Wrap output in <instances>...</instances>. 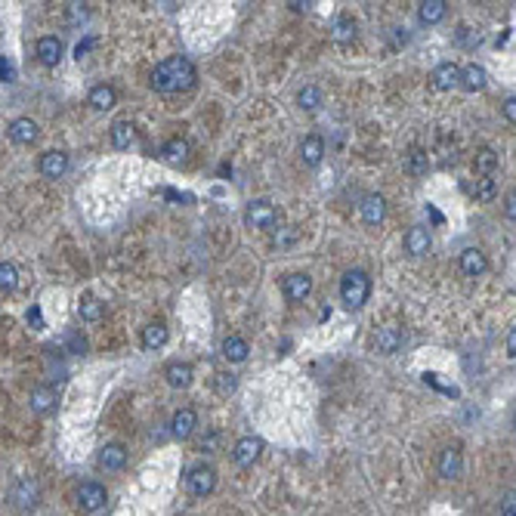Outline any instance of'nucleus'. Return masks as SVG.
Listing matches in <instances>:
<instances>
[{"label":"nucleus","mask_w":516,"mask_h":516,"mask_svg":"<svg viewBox=\"0 0 516 516\" xmlns=\"http://www.w3.org/2000/svg\"><path fill=\"white\" fill-rule=\"evenodd\" d=\"M195 81H198L195 66H192L185 56H167V59H161L152 71V87L158 93L189 90V87H195Z\"/></svg>","instance_id":"obj_1"},{"label":"nucleus","mask_w":516,"mask_h":516,"mask_svg":"<svg viewBox=\"0 0 516 516\" xmlns=\"http://www.w3.org/2000/svg\"><path fill=\"white\" fill-rule=\"evenodd\" d=\"M371 294V278L365 269H349L347 275L340 278V300L349 306V310H359L365 306V300H368Z\"/></svg>","instance_id":"obj_2"},{"label":"nucleus","mask_w":516,"mask_h":516,"mask_svg":"<svg viewBox=\"0 0 516 516\" xmlns=\"http://www.w3.org/2000/svg\"><path fill=\"white\" fill-rule=\"evenodd\" d=\"M185 489H189L195 498H204L217 489V473L213 467H192L189 476H185Z\"/></svg>","instance_id":"obj_3"},{"label":"nucleus","mask_w":516,"mask_h":516,"mask_svg":"<svg viewBox=\"0 0 516 516\" xmlns=\"http://www.w3.org/2000/svg\"><path fill=\"white\" fill-rule=\"evenodd\" d=\"M260 451H263V439H257V436H241L232 448V461L238 464V467H254Z\"/></svg>","instance_id":"obj_4"},{"label":"nucleus","mask_w":516,"mask_h":516,"mask_svg":"<svg viewBox=\"0 0 516 516\" xmlns=\"http://www.w3.org/2000/svg\"><path fill=\"white\" fill-rule=\"evenodd\" d=\"M359 213H362V220L368 226H381L384 220H386V202H384V195H365L362 202H359Z\"/></svg>","instance_id":"obj_5"},{"label":"nucleus","mask_w":516,"mask_h":516,"mask_svg":"<svg viewBox=\"0 0 516 516\" xmlns=\"http://www.w3.org/2000/svg\"><path fill=\"white\" fill-rule=\"evenodd\" d=\"M245 220L254 229H269L272 223H275V207H272L269 202H250L248 204V211H245Z\"/></svg>","instance_id":"obj_6"},{"label":"nucleus","mask_w":516,"mask_h":516,"mask_svg":"<svg viewBox=\"0 0 516 516\" xmlns=\"http://www.w3.org/2000/svg\"><path fill=\"white\" fill-rule=\"evenodd\" d=\"M310 294H312V278L306 272H294V275L284 278V297L294 300V303L306 300Z\"/></svg>","instance_id":"obj_7"},{"label":"nucleus","mask_w":516,"mask_h":516,"mask_svg":"<svg viewBox=\"0 0 516 516\" xmlns=\"http://www.w3.org/2000/svg\"><path fill=\"white\" fill-rule=\"evenodd\" d=\"M430 81H433L436 90H451L461 84V68H457L455 62H439V66L433 68V75H430Z\"/></svg>","instance_id":"obj_8"},{"label":"nucleus","mask_w":516,"mask_h":516,"mask_svg":"<svg viewBox=\"0 0 516 516\" xmlns=\"http://www.w3.org/2000/svg\"><path fill=\"white\" fill-rule=\"evenodd\" d=\"M77 504H81V510H99V507L105 504V489L99 483H84L81 489H77Z\"/></svg>","instance_id":"obj_9"},{"label":"nucleus","mask_w":516,"mask_h":516,"mask_svg":"<svg viewBox=\"0 0 516 516\" xmlns=\"http://www.w3.org/2000/svg\"><path fill=\"white\" fill-rule=\"evenodd\" d=\"M198 427V418L192 408H180V411L170 418V436H176V439H189L192 433H195Z\"/></svg>","instance_id":"obj_10"},{"label":"nucleus","mask_w":516,"mask_h":516,"mask_svg":"<svg viewBox=\"0 0 516 516\" xmlns=\"http://www.w3.org/2000/svg\"><path fill=\"white\" fill-rule=\"evenodd\" d=\"M13 501H16V507H22V510H31V507L38 504V483H34L31 476H22L13 485Z\"/></svg>","instance_id":"obj_11"},{"label":"nucleus","mask_w":516,"mask_h":516,"mask_svg":"<svg viewBox=\"0 0 516 516\" xmlns=\"http://www.w3.org/2000/svg\"><path fill=\"white\" fill-rule=\"evenodd\" d=\"M374 347L381 349L384 356L396 353V349L402 347V328H396V325H384V328H377V334H374Z\"/></svg>","instance_id":"obj_12"},{"label":"nucleus","mask_w":516,"mask_h":516,"mask_svg":"<svg viewBox=\"0 0 516 516\" xmlns=\"http://www.w3.org/2000/svg\"><path fill=\"white\" fill-rule=\"evenodd\" d=\"M66 170H68V155L66 152H44L40 155V174H44L47 180H59Z\"/></svg>","instance_id":"obj_13"},{"label":"nucleus","mask_w":516,"mask_h":516,"mask_svg":"<svg viewBox=\"0 0 516 516\" xmlns=\"http://www.w3.org/2000/svg\"><path fill=\"white\" fill-rule=\"evenodd\" d=\"M38 59L44 62V66H59L62 62V40L53 38V34H47V38L38 40Z\"/></svg>","instance_id":"obj_14"},{"label":"nucleus","mask_w":516,"mask_h":516,"mask_svg":"<svg viewBox=\"0 0 516 516\" xmlns=\"http://www.w3.org/2000/svg\"><path fill=\"white\" fill-rule=\"evenodd\" d=\"M10 139L19 142V146H31V142L38 139V124H34L31 118H16L10 124Z\"/></svg>","instance_id":"obj_15"},{"label":"nucleus","mask_w":516,"mask_h":516,"mask_svg":"<svg viewBox=\"0 0 516 516\" xmlns=\"http://www.w3.org/2000/svg\"><path fill=\"white\" fill-rule=\"evenodd\" d=\"M192 365L189 362H170L167 368H164V377H167L170 386H176V390H185V386L192 384Z\"/></svg>","instance_id":"obj_16"},{"label":"nucleus","mask_w":516,"mask_h":516,"mask_svg":"<svg viewBox=\"0 0 516 516\" xmlns=\"http://www.w3.org/2000/svg\"><path fill=\"white\" fill-rule=\"evenodd\" d=\"M464 470V461H461V451L457 448H446L439 455V476L442 479H457Z\"/></svg>","instance_id":"obj_17"},{"label":"nucleus","mask_w":516,"mask_h":516,"mask_svg":"<svg viewBox=\"0 0 516 516\" xmlns=\"http://www.w3.org/2000/svg\"><path fill=\"white\" fill-rule=\"evenodd\" d=\"M405 248H408V254H411V257H424L430 250V232L424 226H411V229H408V235H405Z\"/></svg>","instance_id":"obj_18"},{"label":"nucleus","mask_w":516,"mask_h":516,"mask_svg":"<svg viewBox=\"0 0 516 516\" xmlns=\"http://www.w3.org/2000/svg\"><path fill=\"white\" fill-rule=\"evenodd\" d=\"M124 464H127V451L121 446H103V448H99V467H103V470L114 473V470L124 467Z\"/></svg>","instance_id":"obj_19"},{"label":"nucleus","mask_w":516,"mask_h":516,"mask_svg":"<svg viewBox=\"0 0 516 516\" xmlns=\"http://www.w3.org/2000/svg\"><path fill=\"white\" fill-rule=\"evenodd\" d=\"M331 40H334V44H340V47L353 44V40H356V22H353V19H349V16H337L334 25H331Z\"/></svg>","instance_id":"obj_20"},{"label":"nucleus","mask_w":516,"mask_h":516,"mask_svg":"<svg viewBox=\"0 0 516 516\" xmlns=\"http://www.w3.org/2000/svg\"><path fill=\"white\" fill-rule=\"evenodd\" d=\"M485 266H489V260H485V254H483L479 248H467V250L461 254V269L467 272V275H473V278L483 275Z\"/></svg>","instance_id":"obj_21"},{"label":"nucleus","mask_w":516,"mask_h":516,"mask_svg":"<svg viewBox=\"0 0 516 516\" xmlns=\"http://www.w3.org/2000/svg\"><path fill=\"white\" fill-rule=\"evenodd\" d=\"M300 158H303V164H321V158H325V142L319 139V136H306L303 142H300Z\"/></svg>","instance_id":"obj_22"},{"label":"nucleus","mask_w":516,"mask_h":516,"mask_svg":"<svg viewBox=\"0 0 516 516\" xmlns=\"http://www.w3.org/2000/svg\"><path fill=\"white\" fill-rule=\"evenodd\" d=\"M114 103H118V93H114V87H109V84H99V87L90 90V105H93V109L109 112Z\"/></svg>","instance_id":"obj_23"},{"label":"nucleus","mask_w":516,"mask_h":516,"mask_svg":"<svg viewBox=\"0 0 516 516\" xmlns=\"http://www.w3.org/2000/svg\"><path fill=\"white\" fill-rule=\"evenodd\" d=\"M446 0H424V3L418 6V19L424 25H436L442 16H446Z\"/></svg>","instance_id":"obj_24"},{"label":"nucleus","mask_w":516,"mask_h":516,"mask_svg":"<svg viewBox=\"0 0 516 516\" xmlns=\"http://www.w3.org/2000/svg\"><path fill=\"white\" fill-rule=\"evenodd\" d=\"M167 325H161V321H155V325H149L146 331H142V347L152 353V349H161L164 343H167Z\"/></svg>","instance_id":"obj_25"},{"label":"nucleus","mask_w":516,"mask_h":516,"mask_svg":"<svg viewBox=\"0 0 516 516\" xmlns=\"http://www.w3.org/2000/svg\"><path fill=\"white\" fill-rule=\"evenodd\" d=\"M248 353H250V347H248V340L245 337H226L223 340V356L229 362H245L248 359Z\"/></svg>","instance_id":"obj_26"},{"label":"nucleus","mask_w":516,"mask_h":516,"mask_svg":"<svg viewBox=\"0 0 516 516\" xmlns=\"http://www.w3.org/2000/svg\"><path fill=\"white\" fill-rule=\"evenodd\" d=\"M28 405H31V411L47 414L50 408L56 405V393L50 390V386H38V390H31V399H28Z\"/></svg>","instance_id":"obj_27"},{"label":"nucleus","mask_w":516,"mask_h":516,"mask_svg":"<svg viewBox=\"0 0 516 516\" xmlns=\"http://www.w3.org/2000/svg\"><path fill=\"white\" fill-rule=\"evenodd\" d=\"M485 68L483 66H467L461 68V87L464 90H483L485 87Z\"/></svg>","instance_id":"obj_28"},{"label":"nucleus","mask_w":516,"mask_h":516,"mask_svg":"<svg viewBox=\"0 0 516 516\" xmlns=\"http://www.w3.org/2000/svg\"><path fill=\"white\" fill-rule=\"evenodd\" d=\"M133 142V124L130 121H114L112 124V146L114 149H130Z\"/></svg>","instance_id":"obj_29"},{"label":"nucleus","mask_w":516,"mask_h":516,"mask_svg":"<svg viewBox=\"0 0 516 516\" xmlns=\"http://www.w3.org/2000/svg\"><path fill=\"white\" fill-rule=\"evenodd\" d=\"M161 155H164V161H170V164H180V161H185V155H189V142L176 136V139L164 142Z\"/></svg>","instance_id":"obj_30"},{"label":"nucleus","mask_w":516,"mask_h":516,"mask_svg":"<svg viewBox=\"0 0 516 516\" xmlns=\"http://www.w3.org/2000/svg\"><path fill=\"white\" fill-rule=\"evenodd\" d=\"M473 164H476V170H479L483 176H492V170L498 167V152H494V149H489V146L479 149V152H476V161H473Z\"/></svg>","instance_id":"obj_31"},{"label":"nucleus","mask_w":516,"mask_h":516,"mask_svg":"<svg viewBox=\"0 0 516 516\" xmlns=\"http://www.w3.org/2000/svg\"><path fill=\"white\" fill-rule=\"evenodd\" d=\"M77 315H81L84 321H99V319H103V303L87 294V297L81 300V306H77Z\"/></svg>","instance_id":"obj_32"},{"label":"nucleus","mask_w":516,"mask_h":516,"mask_svg":"<svg viewBox=\"0 0 516 516\" xmlns=\"http://www.w3.org/2000/svg\"><path fill=\"white\" fill-rule=\"evenodd\" d=\"M297 103H300V109L315 112V109L321 105V90H319V87H312V84H310V87H303V90L297 93Z\"/></svg>","instance_id":"obj_33"},{"label":"nucleus","mask_w":516,"mask_h":516,"mask_svg":"<svg viewBox=\"0 0 516 516\" xmlns=\"http://www.w3.org/2000/svg\"><path fill=\"white\" fill-rule=\"evenodd\" d=\"M16 284H19V272L13 263H0V291L3 294H10V291H16Z\"/></svg>","instance_id":"obj_34"},{"label":"nucleus","mask_w":516,"mask_h":516,"mask_svg":"<svg viewBox=\"0 0 516 516\" xmlns=\"http://www.w3.org/2000/svg\"><path fill=\"white\" fill-rule=\"evenodd\" d=\"M476 198H483V202L494 198V180H492V176H483V180L476 183Z\"/></svg>","instance_id":"obj_35"},{"label":"nucleus","mask_w":516,"mask_h":516,"mask_svg":"<svg viewBox=\"0 0 516 516\" xmlns=\"http://www.w3.org/2000/svg\"><path fill=\"white\" fill-rule=\"evenodd\" d=\"M408 170H411V174H424V170H427V155L424 152H411V158H408Z\"/></svg>","instance_id":"obj_36"},{"label":"nucleus","mask_w":516,"mask_h":516,"mask_svg":"<svg viewBox=\"0 0 516 516\" xmlns=\"http://www.w3.org/2000/svg\"><path fill=\"white\" fill-rule=\"evenodd\" d=\"M0 77H3V84H13V77H16V66H13L10 59H0Z\"/></svg>","instance_id":"obj_37"},{"label":"nucleus","mask_w":516,"mask_h":516,"mask_svg":"<svg viewBox=\"0 0 516 516\" xmlns=\"http://www.w3.org/2000/svg\"><path fill=\"white\" fill-rule=\"evenodd\" d=\"M501 516H516V492L501 501Z\"/></svg>","instance_id":"obj_38"},{"label":"nucleus","mask_w":516,"mask_h":516,"mask_svg":"<svg viewBox=\"0 0 516 516\" xmlns=\"http://www.w3.org/2000/svg\"><path fill=\"white\" fill-rule=\"evenodd\" d=\"M504 213H507V220H513V223H516V189L504 198Z\"/></svg>","instance_id":"obj_39"},{"label":"nucleus","mask_w":516,"mask_h":516,"mask_svg":"<svg viewBox=\"0 0 516 516\" xmlns=\"http://www.w3.org/2000/svg\"><path fill=\"white\" fill-rule=\"evenodd\" d=\"M68 343H71V349H75V353H84V349H87V340H84V337H77V334H71Z\"/></svg>","instance_id":"obj_40"},{"label":"nucleus","mask_w":516,"mask_h":516,"mask_svg":"<svg viewBox=\"0 0 516 516\" xmlns=\"http://www.w3.org/2000/svg\"><path fill=\"white\" fill-rule=\"evenodd\" d=\"M504 118H507V121H516V96H510V99L504 103Z\"/></svg>","instance_id":"obj_41"},{"label":"nucleus","mask_w":516,"mask_h":516,"mask_svg":"<svg viewBox=\"0 0 516 516\" xmlns=\"http://www.w3.org/2000/svg\"><path fill=\"white\" fill-rule=\"evenodd\" d=\"M90 47H93V38H87L84 44H77V47H75V59H84V56L90 53Z\"/></svg>","instance_id":"obj_42"},{"label":"nucleus","mask_w":516,"mask_h":516,"mask_svg":"<svg viewBox=\"0 0 516 516\" xmlns=\"http://www.w3.org/2000/svg\"><path fill=\"white\" fill-rule=\"evenodd\" d=\"M507 353H510V359H516V325L510 328V334H507Z\"/></svg>","instance_id":"obj_43"},{"label":"nucleus","mask_w":516,"mask_h":516,"mask_svg":"<svg viewBox=\"0 0 516 516\" xmlns=\"http://www.w3.org/2000/svg\"><path fill=\"white\" fill-rule=\"evenodd\" d=\"M28 321H31L34 328H44V319H40V310H38V306H34V310L28 312Z\"/></svg>","instance_id":"obj_44"},{"label":"nucleus","mask_w":516,"mask_h":516,"mask_svg":"<svg viewBox=\"0 0 516 516\" xmlns=\"http://www.w3.org/2000/svg\"><path fill=\"white\" fill-rule=\"evenodd\" d=\"M513 430H516V414H513Z\"/></svg>","instance_id":"obj_45"}]
</instances>
